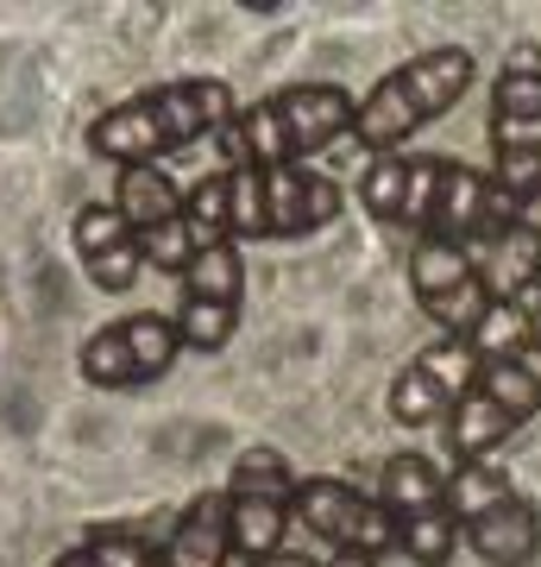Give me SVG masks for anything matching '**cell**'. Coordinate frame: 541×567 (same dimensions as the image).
Returning <instances> with one entry per match:
<instances>
[{
    "instance_id": "1",
    "label": "cell",
    "mask_w": 541,
    "mask_h": 567,
    "mask_svg": "<svg viewBox=\"0 0 541 567\" xmlns=\"http://www.w3.org/2000/svg\"><path fill=\"white\" fill-rule=\"evenodd\" d=\"M233 114H240V102H233V89L221 76H183V82H164V89H145V95H126L121 107H107L89 126V152L107 158L114 171L158 164L170 152H189V145L227 133Z\"/></svg>"
},
{
    "instance_id": "2",
    "label": "cell",
    "mask_w": 541,
    "mask_h": 567,
    "mask_svg": "<svg viewBox=\"0 0 541 567\" xmlns=\"http://www.w3.org/2000/svg\"><path fill=\"white\" fill-rule=\"evenodd\" d=\"M353 121H360V102L341 82H296V89H278V95L240 107L233 126L215 133V145H221L227 171H240V164L278 171V164L327 152L334 140H353Z\"/></svg>"
},
{
    "instance_id": "3",
    "label": "cell",
    "mask_w": 541,
    "mask_h": 567,
    "mask_svg": "<svg viewBox=\"0 0 541 567\" xmlns=\"http://www.w3.org/2000/svg\"><path fill=\"white\" fill-rule=\"evenodd\" d=\"M479 63L466 44H435V51H416L409 63L384 70L372 82V95L360 102V121H353V140L378 158V152H403L422 126H435L447 107H460V95L472 89Z\"/></svg>"
},
{
    "instance_id": "4",
    "label": "cell",
    "mask_w": 541,
    "mask_h": 567,
    "mask_svg": "<svg viewBox=\"0 0 541 567\" xmlns=\"http://www.w3.org/2000/svg\"><path fill=\"white\" fill-rule=\"evenodd\" d=\"M447 498L460 517V543L485 567H535L541 561V511L529 492L510 486L498 461H472L447 473Z\"/></svg>"
},
{
    "instance_id": "5",
    "label": "cell",
    "mask_w": 541,
    "mask_h": 567,
    "mask_svg": "<svg viewBox=\"0 0 541 567\" xmlns=\"http://www.w3.org/2000/svg\"><path fill=\"white\" fill-rule=\"evenodd\" d=\"M233 177V215H227V240H302V234H321V227L341 215V189L309 171V164H278V171H259V164H240L227 171Z\"/></svg>"
},
{
    "instance_id": "6",
    "label": "cell",
    "mask_w": 541,
    "mask_h": 567,
    "mask_svg": "<svg viewBox=\"0 0 541 567\" xmlns=\"http://www.w3.org/2000/svg\"><path fill=\"white\" fill-rule=\"evenodd\" d=\"M535 410H541V341L522 347L517 360L479 365L472 391L447 416V454H454V466L491 461L517 429L535 423Z\"/></svg>"
},
{
    "instance_id": "7",
    "label": "cell",
    "mask_w": 541,
    "mask_h": 567,
    "mask_svg": "<svg viewBox=\"0 0 541 567\" xmlns=\"http://www.w3.org/2000/svg\"><path fill=\"white\" fill-rule=\"evenodd\" d=\"M378 505L397 524V555H409L416 567H447L460 555V517L447 498V473L428 454H391L378 473Z\"/></svg>"
},
{
    "instance_id": "8",
    "label": "cell",
    "mask_w": 541,
    "mask_h": 567,
    "mask_svg": "<svg viewBox=\"0 0 541 567\" xmlns=\"http://www.w3.org/2000/svg\"><path fill=\"white\" fill-rule=\"evenodd\" d=\"M491 177L529 203L541 196V51L517 44L491 82Z\"/></svg>"
},
{
    "instance_id": "9",
    "label": "cell",
    "mask_w": 541,
    "mask_h": 567,
    "mask_svg": "<svg viewBox=\"0 0 541 567\" xmlns=\"http://www.w3.org/2000/svg\"><path fill=\"white\" fill-rule=\"evenodd\" d=\"M296 486L302 473L283 461L278 447H246L227 480V505H233V561H271L283 555V536L296 524Z\"/></svg>"
},
{
    "instance_id": "10",
    "label": "cell",
    "mask_w": 541,
    "mask_h": 567,
    "mask_svg": "<svg viewBox=\"0 0 541 567\" xmlns=\"http://www.w3.org/2000/svg\"><path fill=\"white\" fill-rule=\"evenodd\" d=\"M177 360H183L177 316H121L101 334H89L76 365L95 391H139V385H158Z\"/></svg>"
},
{
    "instance_id": "11",
    "label": "cell",
    "mask_w": 541,
    "mask_h": 567,
    "mask_svg": "<svg viewBox=\"0 0 541 567\" xmlns=\"http://www.w3.org/2000/svg\"><path fill=\"white\" fill-rule=\"evenodd\" d=\"M409 290H416V303L428 309V322L441 328L447 341H466L485 322V309H491L479 265H472V246L441 240V234H416V246H409Z\"/></svg>"
},
{
    "instance_id": "12",
    "label": "cell",
    "mask_w": 541,
    "mask_h": 567,
    "mask_svg": "<svg viewBox=\"0 0 541 567\" xmlns=\"http://www.w3.org/2000/svg\"><path fill=\"white\" fill-rule=\"evenodd\" d=\"M296 524L309 529V536H321V543L334 548V555H372V561H384V555H397V524H391V511L378 505V492H360L346 486V480H302L296 486Z\"/></svg>"
},
{
    "instance_id": "13",
    "label": "cell",
    "mask_w": 541,
    "mask_h": 567,
    "mask_svg": "<svg viewBox=\"0 0 541 567\" xmlns=\"http://www.w3.org/2000/svg\"><path fill=\"white\" fill-rule=\"evenodd\" d=\"M472 379H479V353H472V341H447L441 334V341H428L416 360L391 379L384 410H391V423L397 429L447 423V416L460 410V398L472 391Z\"/></svg>"
},
{
    "instance_id": "14",
    "label": "cell",
    "mask_w": 541,
    "mask_h": 567,
    "mask_svg": "<svg viewBox=\"0 0 541 567\" xmlns=\"http://www.w3.org/2000/svg\"><path fill=\"white\" fill-rule=\"evenodd\" d=\"M517 215H522V203L503 189L498 177H491V171L447 158L441 189H435V215H428V227H422V234H441V240L479 246V240H491V234H503Z\"/></svg>"
},
{
    "instance_id": "15",
    "label": "cell",
    "mask_w": 541,
    "mask_h": 567,
    "mask_svg": "<svg viewBox=\"0 0 541 567\" xmlns=\"http://www.w3.org/2000/svg\"><path fill=\"white\" fill-rule=\"evenodd\" d=\"M441 171L447 158H435V152H378V158L365 164L360 177V203L372 221L384 227H428V215H435V189H441Z\"/></svg>"
},
{
    "instance_id": "16",
    "label": "cell",
    "mask_w": 541,
    "mask_h": 567,
    "mask_svg": "<svg viewBox=\"0 0 541 567\" xmlns=\"http://www.w3.org/2000/svg\"><path fill=\"white\" fill-rule=\"evenodd\" d=\"M70 234H76V259H82V271H89V284H95V290L126 297V290L139 284L145 246H139V234L121 221V208H114V203H82Z\"/></svg>"
},
{
    "instance_id": "17",
    "label": "cell",
    "mask_w": 541,
    "mask_h": 567,
    "mask_svg": "<svg viewBox=\"0 0 541 567\" xmlns=\"http://www.w3.org/2000/svg\"><path fill=\"white\" fill-rule=\"evenodd\" d=\"M472 265H479L485 278V297L491 303H522V297H535L541 284V221H510L503 234L472 246Z\"/></svg>"
},
{
    "instance_id": "18",
    "label": "cell",
    "mask_w": 541,
    "mask_h": 567,
    "mask_svg": "<svg viewBox=\"0 0 541 567\" xmlns=\"http://www.w3.org/2000/svg\"><path fill=\"white\" fill-rule=\"evenodd\" d=\"M164 567H233V505L221 492H196L170 536H164Z\"/></svg>"
},
{
    "instance_id": "19",
    "label": "cell",
    "mask_w": 541,
    "mask_h": 567,
    "mask_svg": "<svg viewBox=\"0 0 541 567\" xmlns=\"http://www.w3.org/2000/svg\"><path fill=\"white\" fill-rule=\"evenodd\" d=\"M114 208H121V221L145 240V234H158V227H170L183 215V189L170 183L164 164H126L121 177H114Z\"/></svg>"
},
{
    "instance_id": "20",
    "label": "cell",
    "mask_w": 541,
    "mask_h": 567,
    "mask_svg": "<svg viewBox=\"0 0 541 567\" xmlns=\"http://www.w3.org/2000/svg\"><path fill=\"white\" fill-rule=\"evenodd\" d=\"M183 303H221L240 309L246 303V259L233 240H208L183 271Z\"/></svg>"
},
{
    "instance_id": "21",
    "label": "cell",
    "mask_w": 541,
    "mask_h": 567,
    "mask_svg": "<svg viewBox=\"0 0 541 567\" xmlns=\"http://www.w3.org/2000/svg\"><path fill=\"white\" fill-rule=\"evenodd\" d=\"M472 341V353H479V365H498V360H517L522 347H535V316L522 303H491L485 309V322L466 334Z\"/></svg>"
},
{
    "instance_id": "22",
    "label": "cell",
    "mask_w": 541,
    "mask_h": 567,
    "mask_svg": "<svg viewBox=\"0 0 541 567\" xmlns=\"http://www.w3.org/2000/svg\"><path fill=\"white\" fill-rule=\"evenodd\" d=\"M183 215H189V227L201 234V246L208 240H227V215H233V177L227 171H208V177L183 196Z\"/></svg>"
},
{
    "instance_id": "23",
    "label": "cell",
    "mask_w": 541,
    "mask_h": 567,
    "mask_svg": "<svg viewBox=\"0 0 541 567\" xmlns=\"http://www.w3.org/2000/svg\"><path fill=\"white\" fill-rule=\"evenodd\" d=\"M240 328V309H221V303H183L177 309V334H183V353H221Z\"/></svg>"
},
{
    "instance_id": "24",
    "label": "cell",
    "mask_w": 541,
    "mask_h": 567,
    "mask_svg": "<svg viewBox=\"0 0 541 567\" xmlns=\"http://www.w3.org/2000/svg\"><path fill=\"white\" fill-rule=\"evenodd\" d=\"M233 567H321V561H309V555H296V548H283V555H271V561H233Z\"/></svg>"
},
{
    "instance_id": "25",
    "label": "cell",
    "mask_w": 541,
    "mask_h": 567,
    "mask_svg": "<svg viewBox=\"0 0 541 567\" xmlns=\"http://www.w3.org/2000/svg\"><path fill=\"white\" fill-rule=\"evenodd\" d=\"M51 567H101V561H95V548H89V543H76V548H63Z\"/></svg>"
},
{
    "instance_id": "26",
    "label": "cell",
    "mask_w": 541,
    "mask_h": 567,
    "mask_svg": "<svg viewBox=\"0 0 541 567\" xmlns=\"http://www.w3.org/2000/svg\"><path fill=\"white\" fill-rule=\"evenodd\" d=\"M321 567H378V561H372V555H327Z\"/></svg>"
},
{
    "instance_id": "27",
    "label": "cell",
    "mask_w": 541,
    "mask_h": 567,
    "mask_svg": "<svg viewBox=\"0 0 541 567\" xmlns=\"http://www.w3.org/2000/svg\"><path fill=\"white\" fill-rule=\"evenodd\" d=\"M529 316H535V328H541V284H535V297H529Z\"/></svg>"
}]
</instances>
